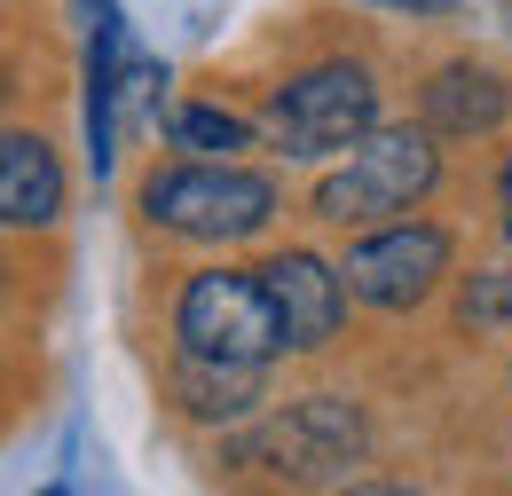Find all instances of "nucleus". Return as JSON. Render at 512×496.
I'll return each mask as SVG.
<instances>
[{"label":"nucleus","mask_w":512,"mask_h":496,"mask_svg":"<svg viewBox=\"0 0 512 496\" xmlns=\"http://www.w3.org/2000/svg\"><path fill=\"white\" fill-rule=\"evenodd\" d=\"M142 221L182 245H245L276 221V182L229 158H190L142 182Z\"/></svg>","instance_id":"nucleus-1"},{"label":"nucleus","mask_w":512,"mask_h":496,"mask_svg":"<svg viewBox=\"0 0 512 496\" xmlns=\"http://www.w3.org/2000/svg\"><path fill=\"white\" fill-rule=\"evenodd\" d=\"M434 182H442L434 126H371L347 150V166L316 182V221H331V229H371V221L410 213Z\"/></svg>","instance_id":"nucleus-2"},{"label":"nucleus","mask_w":512,"mask_h":496,"mask_svg":"<svg viewBox=\"0 0 512 496\" xmlns=\"http://www.w3.org/2000/svg\"><path fill=\"white\" fill-rule=\"evenodd\" d=\"M174 339L190 355H221V363H276L292 347L260 268H197L174 300Z\"/></svg>","instance_id":"nucleus-3"},{"label":"nucleus","mask_w":512,"mask_h":496,"mask_svg":"<svg viewBox=\"0 0 512 496\" xmlns=\"http://www.w3.org/2000/svg\"><path fill=\"white\" fill-rule=\"evenodd\" d=\"M379 126V79L363 63H308L268 95V134L284 158H331L355 150Z\"/></svg>","instance_id":"nucleus-4"},{"label":"nucleus","mask_w":512,"mask_h":496,"mask_svg":"<svg viewBox=\"0 0 512 496\" xmlns=\"http://www.w3.org/2000/svg\"><path fill=\"white\" fill-rule=\"evenodd\" d=\"M449 252L457 245H449V229H434V221H386V229H371L363 245L347 252V284H355V300L402 315L449 276Z\"/></svg>","instance_id":"nucleus-5"},{"label":"nucleus","mask_w":512,"mask_h":496,"mask_svg":"<svg viewBox=\"0 0 512 496\" xmlns=\"http://www.w3.org/2000/svg\"><path fill=\"white\" fill-rule=\"evenodd\" d=\"M245 457H284L276 473L323 481V473H347V465L363 457V418H355L339 394H308V402H292L284 418H268V426L245 441Z\"/></svg>","instance_id":"nucleus-6"},{"label":"nucleus","mask_w":512,"mask_h":496,"mask_svg":"<svg viewBox=\"0 0 512 496\" xmlns=\"http://www.w3.org/2000/svg\"><path fill=\"white\" fill-rule=\"evenodd\" d=\"M260 284H268V300L284 315V331H292V355H316L339 339V323H347V268H331L323 252H276V260H260Z\"/></svg>","instance_id":"nucleus-7"},{"label":"nucleus","mask_w":512,"mask_h":496,"mask_svg":"<svg viewBox=\"0 0 512 496\" xmlns=\"http://www.w3.org/2000/svg\"><path fill=\"white\" fill-rule=\"evenodd\" d=\"M87 8V166L111 174V142H119V103H127V24L111 0H79Z\"/></svg>","instance_id":"nucleus-8"},{"label":"nucleus","mask_w":512,"mask_h":496,"mask_svg":"<svg viewBox=\"0 0 512 496\" xmlns=\"http://www.w3.org/2000/svg\"><path fill=\"white\" fill-rule=\"evenodd\" d=\"M174 402L197 426H245L268 402V363H221V355H174Z\"/></svg>","instance_id":"nucleus-9"},{"label":"nucleus","mask_w":512,"mask_h":496,"mask_svg":"<svg viewBox=\"0 0 512 496\" xmlns=\"http://www.w3.org/2000/svg\"><path fill=\"white\" fill-rule=\"evenodd\" d=\"M505 111H512V87L489 63H442V71L426 79V126H434V134L473 142V134H497Z\"/></svg>","instance_id":"nucleus-10"},{"label":"nucleus","mask_w":512,"mask_h":496,"mask_svg":"<svg viewBox=\"0 0 512 496\" xmlns=\"http://www.w3.org/2000/svg\"><path fill=\"white\" fill-rule=\"evenodd\" d=\"M64 213V174H56V150L24 126H8L0 142V221L8 229H48Z\"/></svg>","instance_id":"nucleus-11"},{"label":"nucleus","mask_w":512,"mask_h":496,"mask_svg":"<svg viewBox=\"0 0 512 496\" xmlns=\"http://www.w3.org/2000/svg\"><path fill=\"white\" fill-rule=\"evenodd\" d=\"M245 142H253V126L237 119V111H221V103H190V111H174V150L229 158V150H245Z\"/></svg>","instance_id":"nucleus-12"},{"label":"nucleus","mask_w":512,"mask_h":496,"mask_svg":"<svg viewBox=\"0 0 512 496\" xmlns=\"http://www.w3.org/2000/svg\"><path fill=\"white\" fill-rule=\"evenodd\" d=\"M457 323H465L473 339H481V331H512V268H481V276H465Z\"/></svg>","instance_id":"nucleus-13"},{"label":"nucleus","mask_w":512,"mask_h":496,"mask_svg":"<svg viewBox=\"0 0 512 496\" xmlns=\"http://www.w3.org/2000/svg\"><path fill=\"white\" fill-rule=\"evenodd\" d=\"M379 8H457V0H379Z\"/></svg>","instance_id":"nucleus-14"},{"label":"nucleus","mask_w":512,"mask_h":496,"mask_svg":"<svg viewBox=\"0 0 512 496\" xmlns=\"http://www.w3.org/2000/svg\"><path fill=\"white\" fill-rule=\"evenodd\" d=\"M505 237H512V158H505Z\"/></svg>","instance_id":"nucleus-15"}]
</instances>
